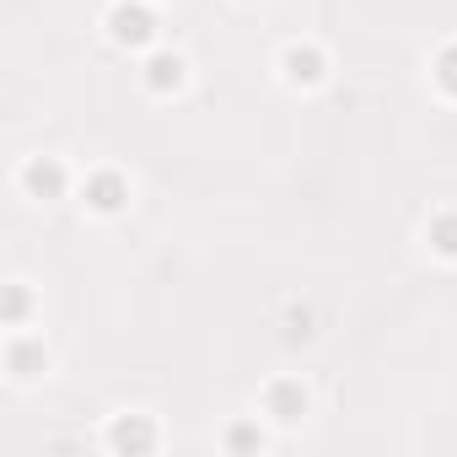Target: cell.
<instances>
[{
	"mask_svg": "<svg viewBox=\"0 0 457 457\" xmlns=\"http://www.w3.org/2000/svg\"><path fill=\"white\" fill-rule=\"evenodd\" d=\"M87 199H92L97 210H119V204L129 199V188H124L113 172H103V178H92V183H87Z\"/></svg>",
	"mask_w": 457,
	"mask_h": 457,
	"instance_id": "3",
	"label": "cell"
},
{
	"mask_svg": "<svg viewBox=\"0 0 457 457\" xmlns=\"http://www.w3.org/2000/svg\"><path fill=\"white\" fill-rule=\"evenodd\" d=\"M436 81H441L446 92H457V49H446V54L436 60Z\"/></svg>",
	"mask_w": 457,
	"mask_h": 457,
	"instance_id": "9",
	"label": "cell"
},
{
	"mask_svg": "<svg viewBox=\"0 0 457 457\" xmlns=\"http://www.w3.org/2000/svg\"><path fill=\"white\" fill-rule=\"evenodd\" d=\"M286 76H291V81H318V76H323L318 49H291V54H286Z\"/></svg>",
	"mask_w": 457,
	"mask_h": 457,
	"instance_id": "5",
	"label": "cell"
},
{
	"mask_svg": "<svg viewBox=\"0 0 457 457\" xmlns=\"http://www.w3.org/2000/svg\"><path fill=\"white\" fill-rule=\"evenodd\" d=\"M28 188L44 194V199H54V194L65 188V172H60L54 162H33V167H28Z\"/></svg>",
	"mask_w": 457,
	"mask_h": 457,
	"instance_id": "4",
	"label": "cell"
},
{
	"mask_svg": "<svg viewBox=\"0 0 457 457\" xmlns=\"http://www.w3.org/2000/svg\"><path fill=\"white\" fill-rule=\"evenodd\" d=\"M270 403H275V414H280V420H296V414L307 409V393H302V387H275V393H270Z\"/></svg>",
	"mask_w": 457,
	"mask_h": 457,
	"instance_id": "6",
	"label": "cell"
},
{
	"mask_svg": "<svg viewBox=\"0 0 457 457\" xmlns=\"http://www.w3.org/2000/svg\"><path fill=\"white\" fill-rule=\"evenodd\" d=\"M113 446H135V452H145V446H151V425H140V420H124V425L113 430Z\"/></svg>",
	"mask_w": 457,
	"mask_h": 457,
	"instance_id": "7",
	"label": "cell"
},
{
	"mask_svg": "<svg viewBox=\"0 0 457 457\" xmlns=\"http://www.w3.org/2000/svg\"><path fill=\"white\" fill-rule=\"evenodd\" d=\"M183 81V60L178 54H156L151 65H145V87L151 92H167V87H178Z\"/></svg>",
	"mask_w": 457,
	"mask_h": 457,
	"instance_id": "2",
	"label": "cell"
},
{
	"mask_svg": "<svg viewBox=\"0 0 457 457\" xmlns=\"http://www.w3.org/2000/svg\"><path fill=\"white\" fill-rule=\"evenodd\" d=\"M430 243H436L441 253H457V215H436V220H430Z\"/></svg>",
	"mask_w": 457,
	"mask_h": 457,
	"instance_id": "8",
	"label": "cell"
},
{
	"mask_svg": "<svg viewBox=\"0 0 457 457\" xmlns=\"http://www.w3.org/2000/svg\"><path fill=\"white\" fill-rule=\"evenodd\" d=\"M108 28H113V38H119V44H145V38L156 33V22H151V12H145V6H113Z\"/></svg>",
	"mask_w": 457,
	"mask_h": 457,
	"instance_id": "1",
	"label": "cell"
}]
</instances>
